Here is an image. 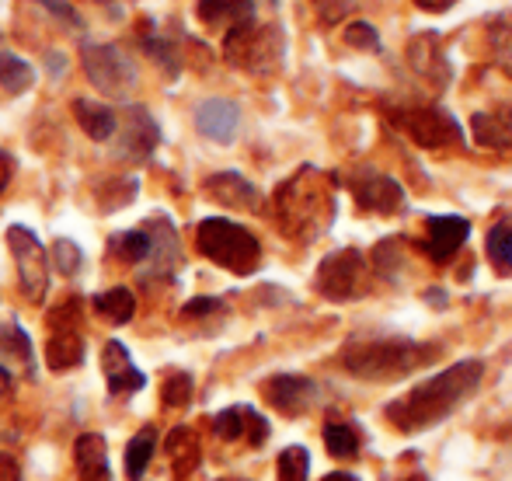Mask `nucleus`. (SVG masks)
Wrapping results in <instances>:
<instances>
[{"mask_svg":"<svg viewBox=\"0 0 512 481\" xmlns=\"http://www.w3.org/2000/svg\"><path fill=\"white\" fill-rule=\"evenodd\" d=\"M481 377H485V363L481 360H460L446 366V370L432 373L429 380L411 387L405 398L391 401L384 408L387 422L398 433H422V429L439 426L478 391Z\"/></svg>","mask_w":512,"mask_h":481,"instance_id":"nucleus-1","label":"nucleus"},{"mask_svg":"<svg viewBox=\"0 0 512 481\" xmlns=\"http://www.w3.org/2000/svg\"><path fill=\"white\" fill-rule=\"evenodd\" d=\"M199 21L209 28H237L244 21H255V0H196Z\"/></svg>","mask_w":512,"mask_h":481,"instance_id":"nucleus-22","label":"nucleus"},{"mask_svg":"<svg viewBox=\"0 0 512 481\" xmlns=\"http://www.w3.org/2000/svg\"><path fill=\"white\" fill-rule=\"evenodd\" d=\"M408 63L422 81H429L436 91H443L453 81V63L443 53V42L432 32H422L408 42Z\"/></svg>","mask_w":512,"mask_h":481,"instance_id":"nucleus-12","label":"nucleus"},{"mask_svg":"<svg viewBox=\"0 0 512 481\" xmlns=\"http://www.w3.org/2000/svg\"><path fill=\"white\" fill-rule=\"evenodd\" d=\"M488 35H492L495 49H499L502 56H509L512 53V11L495 14V18L488 21Z\"/></svg>","mask_w":512,"mask_h":481,"instance_id":"nucleus-37","label":"nucleus"},{"mask_svg":"<svg viewBox=\"0 0 512 481\" xmlns=\"http://www.w3.org/2000/svg\"><path fill=\"white\" fill-rule=\"evenodd\" d=\"M310 4L317 7V18H321L324 25H338V21L352 11V0H310Z\"/></svg>","mask_w":512,"mask_h":481,"instance_id":"nucleus-40","label":"nucleus"},{"mask_svg":"<svg viewBox=\"0 0 512 481\" xmlns=\"http://www.w3.org/2000/svg\"><path fill=\"white\" fill-rule=\"evenodd\" d=\"M262 391L269 405L283 415H304L317 401V384L310 377H300V373H279V377L265 380Z\"/></svg>","mask_w":512,"mask_h":481,"instance_id":"nucleus-14","label":"nucleus"},{"mask_svg":"<svg viewBox=\"0 0 512 481\" xmlns=\"http://www.w3.org/2000/svg\"><path fill=\"white\" fill-rule=\"evenodd\" d=\"M220 300L216 297H199V300H189L185 304V318H206V314H213V311H220Z\"/></svg>","mask_w":512,"mask_h":481,"instance_id":"nucleus-42","label":"nucleus"},{"mask_svg":"<svg viewBox=\"0 0 512 481\" xmlns=\"http://www.w3.org/2000/svg\"><path fill=\"white\" fill-rule=\"evenodd\" d=\"M324 481H356V478H352V475H328Z\"/></svg>","mask_w":512,"mask_h":481,"instance_id":"nucleus-49","label":"nucleus"},{"mask_svg":"<svg viewBox=\"0 0 512 481\" xmlns=\"http://www.w3.org/2000/svg\"><path fill=\"white\" fill-rule=\"evenodd\" d=\"M11 387H14V377H11V370H7V366L0 363V398H4V394H11Z\"/></svg>","mask_w":512,"mask_h":481,"instance_id":"nucleus-46","label":"nucleus"},{"mask_svg":"<svg viewBox=\"0 0 512 481\" xmlns=\"http://www.w3.org/2000/svg\"><path fill=\"white\" fill-rule=\"evenodd\" d=\"M196 126L206 140L213 143H234L237 129H241V109L230 98H206L196 109Z\"/></svg>","mask_w":512,"mask_h":481,"instance_id":"nucleus-17","label":"nucleus"},{"mask_svg":"<svg viewBox=\"0 0 512 481\" xmlns=\"http://www.w3.org/2000/svg\"><path fill=\"white\" fill-rule=\"evenodd\" d=\"M398 244H401V238H387V241L377 244V269H380V276H387V279L398 276V265H401Z\"/></svg>","mask_w":512,"mask_h":481,"instance_id":"nucleus-38","label":"nucleus"},{"mask_svg":"<svg viewBox=\"0 0 512 481\" xmlns=\"http://www.w3.org/2000/svg\"><path fill=\"white\" fill-rule=\"evenodd\" d=\"M143 46L150 49V56H154V60L161 63V67L168 70L171 77H175L178 70H182V63H178V49L171 46L168 39H157V35H147V42H143Z\"/></svg>","mask_w":512,"mask_h":481,"instance_id":"nucleus-36","label":"nucleus"},{"mask_svg":"<svg viewBox=\"0 0 512 481\" xmlns=\"http://www.w3.org/2000/svg\"><path fill=\"white\" fill-rule=\"evenodd\" d=\"M324 447H328V454L338 457V461H356L359 433L349 422H328V426H324Z\"/></svg>","mask_w":512,"mask_h":481,"instance_id":"nucleus-29","label":"nucleus"},{"mask_svg":"<svg viewBox=\"0 0 512 481\" xmlns=\"http://www.w3.org/2000/svg\"><path fill=\"white\" fill-rule=\"evenodd\" d=\"M314 286L321 297L335 300V304L366 297V293H370V265H366V255L359 248L331 251V255L317 265Z\"/></svg>","mask_w":512,"mask_h":481,"instance_id":"nucleus-6","label":"nucleus"},{"mask_svg":"<svg viewBox=\"0 0 512 481\" xmlns=\"http://www.w3.org/2000/svg\"><path fill=\"white\" fill-rule=\"evenodd\" d=\"M11 175H14V161H11V154H7V150H0V192L7 189V182H11Z\"/></svg>","mask_w":512,"mask_h":481,"instance_id":"nucleus-44","label":"nucleus"},{"mask_svg":"<svg viewBox=\"0 0 512 481\" xmlns=\"http://www.w3.org/2000/svg\"><path fill=\"white\" fill-rule=\"evenodd\" d=\"M196 244L209 262L234 272V276H251L262 265V244L248 227L234 224V220L206 217L196 227Z\"/></svg>","mask_w":512,"mask_h":481,"instance_id":"nucleus-4","label":"nucleus"},{"mask_svg":"<svg viewBox=\"0 0 512 481\" xmlns=\"http://www.w3.org/2000/svg\"><path fill=\"white\" fill-rule=\"evenodd\" d=\"M49 70H53V74H63V70H67V60H63V53L60 56L49 53Z\"/></svg>","mask_w":512,"mask_h":481,"instance_id":"nucleus-47","label":"nucleus"},{"mask_svg":"<svg viewBox=\"0 0 512 481\" xmlns=\"http://www.w3.org/2000/svg\"><path fill=\"white\" fill-rule=\"evenodd\" d=\"M39 4H46L49 11L56 14V18H63L70 28H84V21H81V14L74 11V7L67 4V0H39Z\"/></svg>","mask_w":512,"mask_h":481,"instance_id":"nucleus-41","label":"nucleus"},{"mask_svg":"<svg viewBox=\"0 0 512 481\" xmlns=\"http://www.w3.org/2000/svg\"><path fill=\"white\" fill-rule=\"evenodd\" d=\"M443 346L436 342H418L401 339V335H387V339H352L338 353V363L349 377L373 380V384H391L408 373L422 370L432 360H439Z\"/></svg>","mask_w":512,"mask_h":481,"instance_id":"nucleus-3","label":"nucleus"},{"mask_svg":"<svg viewBox=\"0 0 512 481\" xmlns=\"http://www.w3.org/2000/svg\"><path fill=\"white\" fill-rule=\"evenodd\" d=\"M161 143V129H157L154 116L140 105L126 112V133L119 136V154L129 161H147L154 154V147Z\"/></svg>","mask_w":512,"mask_h":481,"instance_id":"nucleus-18","label":"nucleus"},{"mask_svg":"<svg viewBox=\"0 0 512 481\" xmlns=\"http://www.w3.org/2000/svg\"><path fill=\"white\" fill-rule=\"evenodd\" d=\"M408 481H425V478H422V475H418V478H408Z\"/></svg>","mask_w":512,"mask_h":481,"instance_id":"nucleus-50","label":"nucleus"},{"mask_svg":"<svg viewBox=\"0 0 512 481\" xmlns=\"http://www.w3.org/2000/svg\"><path fill=\"white\" fill-rule=\"evenodd\" d=\"M272 203H276V220L286 238H321L335 220V175H324V171L304 164L297 175H290L279 185Z\"/></svg>","mask_w":512,"mask_h":481,"instance_id":"nucleus-2","label":"nucleus"},{"mask_svg":"<svg viewBox=\"0 0 512 481\" xmlns=\"http://www.w3.org/2000/svg\"><path fill=\"white\" fill-rule=\"evenodd\" d=\"M213 433L227 443L248 440L251 447H262V443L269 440V422L251 405H230V408H223L220 415H213Z\"/></svg>","mask_w":512,"mask_h":481,"instance_id":"nucleus-16","label":"nucleus"},{"mask_svg":"<svg viewBox=\"0 0 512 481\" xmlns=\"http://www.w3.org/2000/svg\"><path fill=\"white\" fill-rule=\"evenodd\" d=\"M81 63L88 81L108 98H126L136 88V77H140L136 63L122 49L108 46V42H88L81 53Z\"/></svg>","mask_w":512,"mask_h":481,"instance_id":"nucleus-8","label":"nucleus"},{"mask_svg":"<svg viewBox=\"0 0 512 481\" xmlns=\"http://www.w3.org/2000/svg\"><path fill=\"white\" fill-rule=\"evenodd\" d=\"M0 481H21V468L11 454H0Z\"/></svg>","mask_w":512,"mask_h":481,"instance_id":"nucleus-43","label":"nucleus"},{"mask_svg":"<svg viewBox=\"0 0 512 481\" xmlns=\"http://www.w3.org/2000/svg\"><path fill=\"white\" fill-rule=\"evenodd\" d=\"M53 262H56V269H60L63 276H77V272H81V265H84V255H81V248H77V244L70 241V238H56Z\"/></svg>","mask_w":512,"mask_h":481,"instance_id":"nucleus-35","label":"nucleus"},{"mask_svg":"<svg viewBox=\"0 0 512 481\" xmlns=\"http://www.w3.org/2000/svg\"><path fill=\"white\" fill-rule=\"evenodd\" d=\"M168 454H171V464H175L178 475H189V471L199 464V443H196V436H192L185 426L175 429V433L168 436Z\"/></svg>","mask_w":512,"mask_h":481,"instance_id":"nucleus-31","label":"nucleus"},{"mask_svg":"<svg viewBox=\"0 0 512 481\" xmlns=\"http://www.w3.org/2000/svg\"><path fill=\"white\" fill-rule=\"evenodd\" d=\"M35 84V70L32 63H25L21 56L14 53H0V88L7 95H21Z\"/></svg>","mask_w":512,"mask_h":481,"instance_id":"nucleus-28","label":"nucleus"},{"mask_svg":"<svg viewBox=\"0 0 512 481\" xmlns=\"http://www.w3.org/2000/svg\"><path fill=\"white\" fill-rule=\"evenodd\" d=\"M91 307L98 311V318L112 321V325H129L136 314V297L126 286H112V290L98 293V297L91 300Z\"/></svg>","mask_w":512,"mask_h":481,"instance_id":"nucleus-26","label":"nucleus"},{"mask_svg":"<svg viewBox=\"0 0 512 481\" xmlns=\"http://www.w3.org/2000/svg\"><path fill=\"white\" fill-rule=\"evenodd\" d=\"M349 189H352V196H356L359 210H366V213H384V217H391V213H398L401 206H405V189H401L391 175H384V171H373V168L352 171Z\"/></svg>","mask_w":512,"mask_h":481,"instance_id":"nucleus-11","label":"nucleus"},{"mask_svg":"<svg viewBox=\"0 0 512 481\" xmlns=\"http://www.w3.org/2000/svg\"><path fill=\"white\" fill-rule=\"evenodd\" d=\"M206 192L216 203L230 206V210H248V213L262 210V192L244 175H237V171H220V175L206 178Z\"/></svg>","mask_w":512,"mask_h":481,"instance_id":"nucleus-19","label":"nucleus"},{"mask_svg":"<svg viewBox=\"0 0 512 481\" xmlns=\"http://www.w3.org/2000/svg\"><path fill=\"white\" fill-rule=\"evenodd\" d=\"M112 251L122 258V262H133V265H143L150 255V234L147 227H136V231H122L112 238Z\"/></svg>","mask_w":512,"mask_h":481,"instance_id":"nucleus-32","label":"nucleus"},{"mask_svg":"<svg viewBox=\"0 0 512 481\" xmlns=\"http://www.w3.org/2000/svg\"><path fill=\"white\" fill-rule=\"evenodd\" d=\"M147 234H150V255L143 262L147 276H175V269L182 265V244H178V231L168 224L164 217L147 220Z\"/></svg>","mask_w":512,"mask_h":481,"instance_id":"nucleus-15","label":"nucleus"},{"mask_svg":"<svg viewBox=\"0 0 512 481\" xmlns=\"http://www.w3.org/2000/svg\"><path fill=\"white\" fill-rule=\"evenodd\" d=\"M0 360H4V366L18 363L25 373H35L32 339H28V332L18 325V321H7V325H0Z\"/></svg>","mask_w":512,"mask_h":481,"instance_id":"nucleus-25","label":"nucleus"},{"mask_svg":"<svg viewBox=\"0 0 512 481\" xmlns=\"http://www.w3.org/2000/svg\"><path fill=\"white\" fill-rule=\"evenodd\" d=\"M7 244H11L14 265H18V283L32 304H42L49 290V255L42 248V241L35 238L28 227L11 224L7 227Z\"/></svg>","mask_w":512,"mask_h":481,"instance_id":"nucleus-9","label":"nucleus"},{"mask_svg":"<svg viewBox=\"0 0 512 481\" xmlns=\"http://www.w3.org/2000/svg\"><path fill=\"white\" fill-rule=\"evenodd\" d=\"M485 251H488V258H492V265L502 272V276H512V224H509V220H499V224L488 231Z\"/></svg>","mask_w":512,"mask_h":481,"instance_id":"nucleus-30","label":"nucleus"},{"mask_svg":"<svg viewBox=\"0 0 512 481\" xmlns=\"http://www.w3.org/2000/svg\"><path fill=\"white\" fill-rule=\"evenodd\" d=\"M387 116L401 133H408L425 150H443L450 143L464 140L460 122L439 105H401V109H387Z\"/></svg>","mask_w":512,"mask_h":481,"instance_id":"nucleus-7","label":"nucleus"},{"mask_svg":"<svg viewBox=\"0 0 512 481\" xmlns=\"http://www.w3.org/2000/svg\"><path fill=\"white\" fill-rule=\"evenodd\" d=\"M415 4L422 7V11H429V14H443V11H450L457 0H415Z\"/></svg>","mask_w":512,"mask_h":481,"instance_id":"nucleus-45","label":"nucleus"},{"mask_svg":"<svg viewBox=\"0 0 512 481\" xmlns=\"http://www.w3.org/2000/svg\"><path fill=\"white\" fill-rule=\"evenodd\" d=\"M471 133L481 147L509 150L512 147V105H495L488 112H474Z\"/></svg>","mask_w":512,"mask_h":481,"instance_id":"nucleus-21","label":"nucleus"},{"mask_svg":"<svg viewBox=\"0 0 512 481\" xmlns=\"http://www.w3.org/2000/svg\"><path fill=\"white\" fill-rule=\"evenodd\" d=\"M286 53V35L279 25H262V21H244L223 35V56L237 70L248 74H272L279 70Z\"/></svg>","mask_w":512,"mask_h":481,"instance_id":"nucleus-5","label":"nucleus"},{"mask_svg":"<svg viewBox=\"0 0 512 481\" xmlns=\"http://www.w3.org/2000/svg\"><path fill=\"white\" fill-rule=\"evenodd\" d=\"M154 450H157V429H140V433L129 440V447H126V475L133 478V481H140L143 478V471L150 468V457H154Z\"/></svg>","mask_w":512,"mask_h":481,"instance_id":"nucleus-27","label":"nucleus"},{"mask_svg":"<svg viewBox=\"0 0 512 481\" xmlns=\"http://www.w3.org/2000/svg\"><path fill=\"white\" fill-rule=\"evenodd\" d=\"M272 4H276V0H272Z\"/></svg>","mask_w":512,"mask_h":481,"instance_id":"nucleus-51","label":"nucleus"},{"mask_svg":"<svg viewBox=\"0 0 512 481\" xmlns=\"http://www.w3.org/2000/svg\"><path fill=\"white\" fill-rule=\"evenodd\" d=\"M53 335H49L46 360L56 373L74 370L84 360V339H81V300H67L60 314H53Z\"/></svg>","mask_w":512,"mask_h":481,"instance_id":"nucleus-10","label":"nucleus"},{"mask_svg":"<svg viewBox=\"0 0 512 481\" xmlns=\"http://www.w3.org/2000/svg\"><path fill=\"white\" fill-rule=\"evenodd\" d=\"M425 300H429V304H446V293L443 290H429V293H425Z\"/></svg>","mask_w":512,"mask_h":481,"instance_id":"nucleus-48","label":"nucleus"},{"mask_svg":"<svg viewBox=\"0 0 512 481\" xmlns=\"http://www.w3.org/2000/svg\"><path fill=\"white\" fill-rule=\"evenodd\" d=\"M102 370H105V380H108V391L112 394H133L147 384L140 370L129 360V349L122 342H108L105 353H102Z\"/></svg>","mask_w":512,"mask_h":481,"instance_id":"nucleus-20","label":"nucleus"},{"mask_svg":"<svg viewBox=\"0 0 512 481\" xmlns=\"http://www.w3.org/2000/svg\"><path fill=\"white\" fill-rule=\"evenodd\" d=\"M345 42L356 49H380V35L373 32V25H366V21H352V25L345 28Z\"/></svg>","mask_w":512,"mask_h":481,"instance_id":"nucleus-39","label":"nucleus"},{"mask_svg":"<svg viewBox=\"0 0 512 481\" xmlns=\"http://www.w3.org/2000/svg\"><path fill=\"white\" fill-rule=\"evenodd\" d=\"M74 461H77V475H81V481H112V471H108V450L98 433L77 436Z\"/></svg>","mask_w":512,"mask_h":481,"instance_id":"nucleus-23","label":"nucleus"},{"mask_svg":"<svg viewBox=\"0 0 512 481\" xmlns=\"http://www.w3.org/2000/svg\"><path fill=\"white\" fill-rule=\"evenodd\" d=\"M467 238H471V224H467L464 217L446 213V217H429V224H425V238L418 241V248H422L432 262L443 265V262H450L460 248H464Z\"/></svg>","mask_w":512,"mask_h":481,"instance_id":"nucleus-13","label":"nucleus"},{"mask_svg":"<svg viewBox=\"0 0 512 481\" xmlns=\"http://www.w3.org/2000/svg\"><path fill=\"white\" fill-rule=\"evenodd\" d=\"M74 116H77V122H81L84 133H88L91 140H98V143L112 140L115 129H119V116H115V109L98 105V102H88V98H77Z\"/></svg>","mask_w":512,"mask_h":481,"instance_id":"nucleus-24","label":"nucleus"},{"mask_svg":"<svg viewBox=\"0 0 512 481\" xmlns=\"http://www.w3.org/2000/svg\"><path fill=\"white\" fill-rule=\"evenodd\" d=\"M161 394H164V405H171V408H185L192 401V377L185 370H175V373H168L164 377V387H161Z\"/></svg>","mask_w":512,"mask_h":481,"instance_id":"nucleus-34","label":"nucleus"},{"mask_svg":"<svg viewBox=\"0 0 512 481\" xmlns=\"http://www.w3.org/2000/svg\"><path fill=\"white\" fill-rule=\"evenodd\" d=\"M279 481H307L310 475V454L304 447H286L283 454H279Z\"/></svg>","mask_w":512,"mask_h":481,"instance_id":"nucleus-33","label":"nucleus"}]
</instances>
